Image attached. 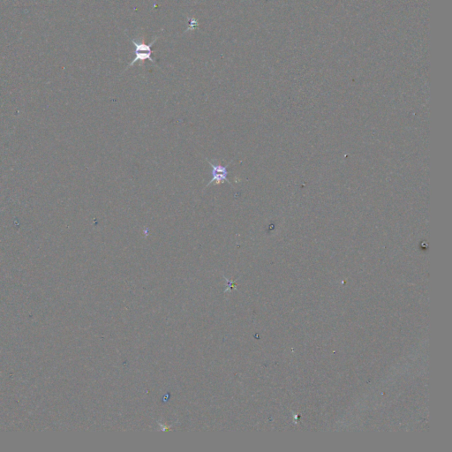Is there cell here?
I'll return each mask as SVG.
<instances>
[{
  "label": "cell",
  "instance_id": "6da1fadb",
  "mask_svg": "<svg viewBox=\"0 0 452 452\" xmlns=\"http://www.w3.org/2000/svg\"><path fill=\"white\" fill-rule=\"evenodd\" d=\"M158 37L154 39V41L152 42H150L149 44H147L145 43L144 41H143V38H142V41L141 42H139L137 41L136 39H132V42L134 43V45L136 47V50H135V53H136V56H135V59L134 60L130 62V64L128 65V66L126 67V70H127L129 67L133 66L135 65L137 62H140L142 65V62L145 60H149L152 63H154L156 61L152 59V54H153V51H152V48L151 47L153 46L155 44V42H157V40L158 39Z\"/></svg>",
  "mask_w": 452,
  "mask_h": 452
},
{
  "label": "cell",
  "instance_id": "7a4b0ae2",
  "mask_svg": "<svg viewBox=\"0 0 452 452\" xmlns=\"http://www.w3.org/2000/svg\"><path fill=\"white\" fill-rule=\"evenodd\" d=\"M207 162L210 163V166L212 167V179L207 184L206 187H208L212 184L218 186V185L223 184L224 181L228 182L230 185H232L231 181L228 180V167L232 164L233 161H232L231 163H229L225 166H223L221 164H216V163L214 164V163H212L210 161H209L208 159H207Z\"/></svg>",
  "mask_w": 452,
  "mask_h": 452
},
{
  "label": "cell",
  "instance_id": "3957f363",
  "mask_svg": "<svg viewBox=\"0 0 452 452\" xmlns=\"http://www.w3.org/2000/svg\"><path fill=\"white\" fill-rule=\"evenodd\" d=\"M198 26V22L196 21V19L192 18L190 19V23H189V28L187 30H190V29H195Z\"/></svg>",
  "mask_w": 452,
  "mask_h": 452
}]
</instances>
